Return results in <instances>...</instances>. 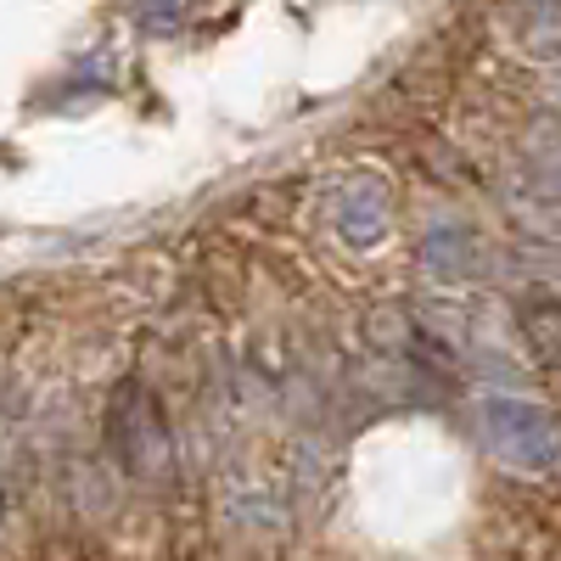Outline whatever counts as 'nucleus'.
I'll list each match as a JSON object with an SVG mask.
<instances>
[{"label": "nucleus", "mask_w": 561, "mask_h": 561, "mask_svg": "<svg viewBox=\"0 0 561 561\" xmlns=\"http://www.w3.org/2000/svg\"><path fill=\"white\" fill-rule=\"evenodd\" d=\"M185 12H192V0H129V18L147 34H174Z\"/></svg>", "instance_id": "obj_2"}, {"label": "nucleus", "mask_w": 561, "mask_h": 561, "mask_svg": "<svg viewBox=\"0 0 561 561\" xmlns=\"http://www.w3.org/2000/svg\"><path fill=\"white\" fill-rule=\"evenodd\" d=\"M337 230L354 242V248H370L388 230V203H382V192L377 185H354V192L343 197V208H337Z\"/></svg>", "instance_id": "obj_1"}]
</instances>
